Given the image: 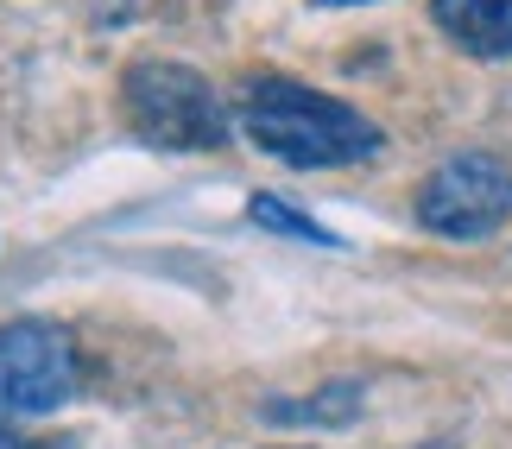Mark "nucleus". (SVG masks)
<instances>
[{"instance_id": "nucleus-6", "label": "nucleus", "mask_w": 512, "mask_h": 449, "mask_svg": "<svg viewBox=\"0 0 512 449\" xmlns=\"http://www.w3.org/2000/svg\"><path fill=\"white\" fill-rule=\"evenodd\" d=\"M253 222L272 228V234H291V241H317V247L336 241L329 228H317V222L304 216V209H291V203H279V197H253Z\"/></svg>"}, {"instance_id": "nucleus-3", "label": "nucleus", "mask_w": 512, "mask_h": 449, "mask_svg": "<svg viewBox=\"0 0 512 449\" xmlns=\"http://www.w3.org/2000/svg\"><path fill=\"white\" fill-rule=\"evenodd\" d=\"M506 216H512V165H500L494 152H456L418 190V222L443 241H481Z\"/></svg>"}, {"instance_id": "nucleus-8", "label": "nucleus", "mask_w": 512, "mask_h": 449, "mask_svg": "<svg viewBox=\"0 0 512 449\" xmlns=\"http://www.w3.org/2000/svg\"><path fill=\"white\" fill-rule=\"evenodd\" d=\"M342 7H354V0H342Z\"/></svg>"}, {"instance_id": "nucleus-4", "label": "nucleus", "mask_w": 512, "mask_h": 449, "mask_svg": "<svg viewBox=\"0 0 512 449\" xmlns=\"http://www.w3.org/2000/svg\"><path fill=\"white\" fill-rule=\"evenodd\" d=\"M76 393V348L57 323H0V418L57 412Z\"/></svg>"}, {"instance_id": "nucleus-5", "label": "nucleus", "mask_w": 512, "mask_h": 449, "mask_svg": "<svg viewBox=\"0 0 512 449\" xmlns=\"http://www.w3.org/2000/svg\"><path fill=\"white\" fill-rule=\"evenodd\" d=\"M430 13L468 57H512V0H430Z\"/></svg>"}, {"instance_id": "nucleus-2", "label": "nucleus", "mask_w": 512, "mask_h": 449, "mask_svg": "<svg viewBox=\"0 0 512 449\" xmlns=\"http://www.w3.org/2000/svg\"><path fill=\"white\" fill-rule=\"evenodd\" d=\"M121 108L140 140L171 146V152H215L228 146V108L215 83L190 64H165V57H146L121 76Z\"/></svg>"}, {"instance_id": "nucleus-1", "label": "nucleus", "mask_w": 512, "mask_h": 449, "mask_svg": "<svg viewBox=\"0 0 512 449\" xmlns=\"http://www.w3.org/2000/svg\"><path fill=\"white\" fill-rule=\"evenodd\" d=\"M234 121L247 127V140L260 152H272L279 165H298V171L361 165L380 152V127L361 108L298 83V76H247Z\"/></svg>"}, {"instance_id": "nucleus-7", "label": "nucleus", "mask_w": 512, "mask_h": 449, "mask_svg": "<svg viewBox=\"0 0 512 449\" xmlns=\"http://www.w3.org/2000/svg\"><path fill=\"white\" fill-rule=\"evenodd\" d=\"M0 449H32V443H19V437H7V431H0Z\"/></svg>"}]
</instances>
